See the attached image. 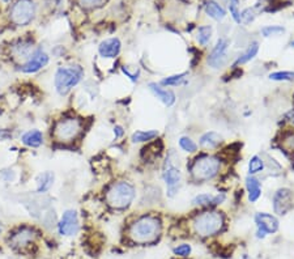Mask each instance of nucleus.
I'll return each instance as SVG.
<instances>
[{
	"label": "nucleus",
	"instance_id": "1",
	"mask_svg": "<svg viewBox=\"0 0 294 259\" xmlns=\"http://www.w3.org/2000/svg\"><path fill=\"white\" fill-rule=\"evenodd\" d=\"M161 229H162V224L158 217L145 215V216L139 217L129 225L128 237L135 244H150L159 237Z\"/></svg>",
	"mask_w": 294,
	"mask_h": 259
},
{
	"label": "nucleus",
	"instance_id": "2",
	"mask_svg": "<svg viewBox=\"0 0 294 259\" xmlns=\"http://www.w3.org/2000/svg\"><path fill=\"white\" fill-rule=\"evenodd\" d=\"M225 225L224 215L218 211H206L193 219V231L200 237L215 236L222 231Z\"/></svg>",
	"mask_w": 294,
	"mask_h": 259
},
{
	"label": "nucleus",
	"instance_id": "3",
	"mask_svg": "<svg viewBox=\"0 0 294 259\" xmlns=\"http://www.w3.org/2000/svg\"><path fill=\"white\" fill-rule=\"evenodd\" d=\"M84 130V123L76 117H67L59 119L52 127V137L56 143L70 144L74 143L77 137L81 135Z\"/></svg>",
	"mask_w": 294,
	"mask_h": 259
},
{
	"label": "nucleus",
	"instance_id": "4",
	"mask_svg": "<svg viewBox=\"0 0 294 259\" xmlns=\"http://www.w3.org/2000/svg\"><path fill=\"white\" fill-rule=\"evenodd\" d=\"M136 196L134 185L126 181H120L111 185L106 192V203L114 210H126L132 205Z\"/></svg>",
	"mask_w": 294,
	"mask_h": 259
},
{
	"label": "nucleus",
	"instance_id": "5",
	"mask_svg": "<svg viewBox=\"0 0 294 259\" xmlns=\"http://www.w3.org/2000/svg\"><path fill=\"white\" fill-rule=\"evenodd\" d=\"M221 161L218 157L212 155H203L193 160L191 165V176L196 182H208L217 177L220 173Z\"/></svg>",
	"mask_w": 294,
	"mask_h": 259
},
{
	"label": "nucleus",
	"instance_id": "6",
	"mask_svg": "<svg viewBox=\"0 0 294 259\" xmlns=\"http://www.w3.org/2000/svg\"><path fill=\"white\" fill-rule=\"evenodd\" d=\"M84 76V71L80 66L59 67L55 72L54 84L60 96L67 95L71 89L76 87Z\"/></svg>",
	"mask_w": 294,
	"mask_h": 259
},
{
	"label": "nucleus",
	"instance_id": "7",
	"mask_svg": "<svg viewBox=\"0 0 294 259\" xmlns=\"http://www.w3.org/2000/svg\"><path fill=\"white\" fill-rule=\"evenodd\" d=\"M36 16V4L33 0H16L11 7V21L17 26H26L33 21Z\"/></svg>",
	"mask_w": 294,
	"mask_h": 259
},
{
	"label": "nucleus",
	"instance_id": "8",
	"mask_svg": "<svg viewBox=\"0 0 294 259\" xmlns=\"http://www.w3.org/2000/svg\"><path fill=\"white\" fill-rule=\"evenodd\" d=\"M255 224L257 226V238H264L267 235H272L279 231V220L267 212H257L255 215Z\"/></svg>",
	"mask_w": 294,
	"mask_h": 259
},
{
	"label": "nucleus",
	"instance_id": "9",
	"mask_svg": "<svg viewBox=\"0 0 294 259\" xmlns=\"http://www.w3.org/2000/svg\"><path fill=\"white\" fill-rule=\"evenodd\" d=\"M230 42L226 38H220L215 47L212 49L208 56V64L212 68L218 70L222 68L227 62V50H229Z\"/></svg>",
	"mask_w": 294,
	"mask_h": 259
},
{
	"label": "nucleus",
	"instance_id": "10",
	"mask_svg": "<svg viewBox=\"0 0 294 259\" xmlns=\"http://www.w3.org/2000/svg\"><path fill=\"white\" fill-rule=\"evenodd\" d=\"M166 161H168V164L165 165L162 177L166 183V187H168V195L174 196L178 192V190H179V186H181L182 174L181 170L178 168H175L174 165L172 164L170 159H168Z\"/></svg>",
	"mask_w": 294,
	"mask_h": 259
},
{
	"label": "nucleus",
	"instance_id": "11",
	"mask_svg": "<svg viewBox=\"0 0 294 259\" xmlns=\"http://www.w3.org/2000/svg\"><path fill=\"white\" fill-rule=\"evenodd\" d=\"M272 206L275 214L286 215L293 207V196L289 189H279L275 192L272 199Z\"/></svg>",
	"mask_w": 294,
	"mask_h": 259
},
{
	"label": "nucleus",
	"instance_id": "12",
	"mask_svg": "<svg viewBox=\"0 0 294 259\" xmlns=\"http://www.w3.org/2000/svg\"><path fill=\"white\" fill-rule=\"evenodd\" d=\"M59 233L61 236H74L79 231V215L76 211L67 210L61 215L58 224Z\"/></svg>",
	"mask_w": 294,
	"mask_h": 259
},
{
	"label": "nucleus",
	"instance_id": "13",
	"mask_svg": "<svg viewBox=\"0 0 294 259\" xmlns=\"http://www.w3.org/2000/svg\"><path fill=\"white\" fill-rule=\"evenodd\" d=\"M49 61H50L49 55L43 51L42 49H37L30 58L22 64L20 70L24 73H36L40 70H42L45 66H47Z\"/></svg>",
	"mask_w": 294,
	"mask_h": 259
},
{
	"label": "nucleus",
	"instance_id": "14",
	"mask_svg": "<svg viewBox=\"0 0 294 259\" xmlns=\"http://www.w3.org/2000/svg\"><path fill=\"white\" fill-rule=\"evenodd\" d=\"M36 236L37 235H36L33 229L29 228V226H22L11 236L10 244L16 249H24L36 240Z\"/></svg>",
	"mask_w": 294,
	"mask_h": 259
},
{
	"label": "nucleus",
	"instance_id": "15",
	"mask_svg": "<svg viewBox=\"0 0 294 259\" xmlns=\"http://www.w3.org/2000/svg\"><path fill=\"white\" fill-rule=\"evenodd\" d=\"M120 50H122V42L117 37L102 41L100 46H98V54L105 59L117 58Z\"/></svg>",
	"mask_w": 294,
	"mask_h": 259
},
{
	"label": "nucleus",
	"instance_id": "16",
	"mask_svg": "<svg viewBox=\"0 0 294 259\" xmlns=\"http://www.w3.org/2000/svg\"><path fill=\"white\" fill-rule=\"evenodd\" d=\"M148 88L149 91L153 93L154 97L157 100H159L162 102L165 106L170 107L175 104V95L173 91H169V89H164L162 87L157 84V82H149L148 84Z\"/></svg>",
	"mask_w": 294,
	"mask_h": 259
},
{
	"label": "nucleus",
	"instance_id": "17",
	"mask_svg": "<svg viewBox=\"0 0 294 259\" xmlns=\"http://www.w3.org/2000/svg\"><path fill=\"white\" fill-rule=\"evenodd\" d=\"M226 199V195L224 192H220L217 195H211V194H199L192 199V205L202 206V207H207V206H217L221 205L222 202Z\"/></svg>",
	"mask_w": 294,
	"mask_h": 259
},
{
	"label": "nucleus",
	"instance_id": "18",
	"mask_svg": "<svg viewBox=\"0 0 294 259\" xmlns=\"http://www.w3.org/2000/svg\"><path fill=\"white\" fill-rule=\"evenodd\" d=\"M246 190H247L248 200L251 202V203L257 202L262 196L260 181L255 178L254 176H248V177L246 178Z\"/></svg>",
	"mask_w": 294,
	"mask_h": 259
},
{
	"label": "nucleus",
	"instance_id": "19",
	"mask_svg": "<svg viewBox=\"0 0 294 259\" xmlns=\"http://www.w3.org/2000/svg\"><path fill=\"white\" fill-rule=\"evenodd\" d=\"M204 11H206L207 15L211 18H213L215 21H222V20L226 17V11H225L224 7L218 4L216 0H208V2L204 4Z\"/></svg>",
	"mask_w": 294,
	"mask_h": 259
},
{
	"label": "nucleus",
	"instance_id": "20",
	"mask_svg": "<svg viewBox=\"0 0 294 259\" xmlns=\"http://www.w3.org/2000/svg\"><path fill=\"white\" fill-rule=\"evenodd\" d=\"M221 143H222V136L215 131L206 132L199 139V144L206 150H215Z\"/></svg>",
	"mask_w": 294,
	"mask_h": 259
},
{
	"label": "nucleus",
	"instance_id": "21",
	"mask_svg": "<svg viewBox=\"0 0 294 259\" xmlns=\"http://www.w3.org/2000/svg\"><path fill=\"white\" fill-rule=\"evenodd\" d=\"M21 141L29 148H38L43 144V134L40 130H30L22 135Z\"/></svg>",
	"mask_w": 294,
	"mask_h": 259
},
{
	"label": "nucleus",
	"instance_id": "22",
	"mask_svg": "<svg viewBox=\"0 0 294 259\" xmlns=\"http://www.w3.org/2000/svg\"><path fill=\"white\" fill-rule=\"evenodd\" d=\"M52 185H54V173L45 171L37 180V192L38 194H45L51 189Z\"/></svg>",
	"mask_w": 294,
	"mask_h": 259
},
{
	"label": "nucleus",
	"instance_id": "23",
	"mask_svg": "<svg viewBox=\"0 0 294 259\" xmlns=\"http://www.w3.org/2000/svg\"><path fill=\"white\" fill-rule=\"evenodd\" d=\"M257 52H259V43L256 42V41H254V42H251L250 45H248V47L246 49V51L243 52V54H241L237 58V61H236V64H246V63H248V62H251L252 59L255 58L257 55Z\"/></svg>",
	"mask_w": 294,
	"mask_h": 259
},
{
	"label": "nucleus",
	"instance_id": "24",
	"mask_svg": "<svg viewBox=\"0 0 294 259\" xmlns=\"http://www.w3.org/2000/svg\"><path fill=\"white\" fill-rule=\"evenodd\" d=\"M157 136H158V131H156V130H147V131L139 130V131L132 134L131 140L134 143H147V141L156 139Z\"/></svg>",
	"mask_w": 294,
	"mask_h": 259
},
{
	"label": "nucleus",
	"instance_id": "25",
	"mask_svg": "<svg viewBox=\"0 0 294 259\" xmlns=\"http://www.w3.org/2000/svg\"><path fill=\"white\" fill-rule=\"evenodd\" d=\"M212 34H213V29L211 25H203V26L198 27V37L196 40L202 46H207L212 40Z\"/></svg>",
	"mask_w": 294,
	"mask_h": 259
},
{
	"label": "nucleus",
	"instance_id": "26",
	"mask_svg": "<svg viewBox=\"0 0 294 259\" xmlns=\"http://www.w3.org/2000/svg\"><path fill=\"white\" fill-rule=\"evenodd\" d=\"M264 170V160L260 156H252L250 161H248V173L250 176H255V174L260 173Z\"/></svg>",
	"mask_w": 294,
	"mask_h": 259
},
{
	"label": "nucleus",
	"instance_id": "27",
	"mask_svg": "<svg viewBox=\"0 0 294 259\" xmlns=\"http://www.w3.org/2000/svg\"><path fill=\"white\" fill-rule=\"evenodd\" d=\"M260 33L264 38H270V37H276L285 33V27L280 26V25H267V26L262 27Z\"/></svg>",
	"mask_w": 294,
	"mask_h": 259
},
{
	"label": "nucleus",
	"instance_id": "28",
	"mask_svg": "<svg viewBox=\"0 0 294 259\" xmlns=\"http://www.w3.org/2000/svg\"><path fill=\"white\" fill-rule=\"evenodd\" d=\"M178 144L181 147V150L184 151L187 153H195L198 151V144L188 136H182L179 137Z\"/></svg>",
	"mask_w": 294,
	"mask_h": 259
},
{
	"label": "nucleus",
	"instance_id": "29",
	"mask_svg": "<svg viewBox=\"0 0 294 259\" xmlns=\"http://www.w3.org/2000/svg\"><path fill=\"white\" fill-rule=\"evenodd\" d=\"M186 76H188V72L179 73V75H173V76H169L166 79L161 80V84L159 85H168V87H175L181 85L182 82H184Z\"/></svg>",
	"mask_w": 294,
	"mask_h": 259
},
{
	"label": "nucleus",
	"instance_id": "30",
	"mask_svg": "<svg viewBox=\"0 0 294 259\" xmlns=\"http://www.w3.org/2000/svg\"><path fill=\"white\" fill-rule=\"evenodd\" d=\"M268 77L272 81H293L294 72L293 71H277V72L270 73Z\"/></svg>",
	"mask_w": 294,
	"mask_h": 259
},
{
	"label": "nucleus",
	"instance_id": "31",
	"mask_svg": "<svg viewBox=\"0 0 294 259\" xmlns=\"http://www.w3.org/2000/svg\"><path fill=\"white\" fill-rule=\"evenodd\" d=\"M227 8L232 18L237 24H241V9H239V0H227Z\"/></svg>",
	"mask_w": 294,
	"mask_h": 259
},
{
	"label": "nucleus",
	"instance_id": "32",
	"mask_svg": "<svg viewBox=\"0 0 294 259\" xmlns=\"http://www.w3.org/2000/svg\"><path fill=\"white\" fill-rule=\"evenodd\" d=\"M281 147L285 151H288V152H294V131L284 134L281 139Z\"/></svg>",
	"mask_w": 294,
	"mask_h": 259
},
{
	"label": "nucleus",
	"instance_id": "33",
	"mask_svg": "<svg viewBox=\"0 0 294 259\" xmlns=\"http://www.w3.org/2000/svg\"><path fill=\"white\" fill-rule=\"evenodd\" d=\"M255 17H256V12L254 8H246L245 11L241 12V22H243V24H250L254 21Z\"/></svg>",
	"mask_w": 294,
	"mask_h": 259
},
{
	"label": "nucleus",
	"instance_id": "34",
	"mask_svg": "<svg viewBox=\"0 0 294 259\" xmlns=\"http://www.w3.org/2000/svg\"><path fill=\"white\" fill-rule=\"evenodd\" d=\"M77 3L85 9H93L102 6L105 3V0H77Z\"/></svg>",
	"mask_w": 294,
	"mask_h": 259
},
{
	"label": "nucleus",
	"instance_id": "35",
	"mask_svg": "<svg viewBox=\"0 0 294 259\" xmlns=\"http://www.w3.org/2000/svg\"><path fill=\"white\" fill-rule=\"evenodd\" d=\"M175 255L179 256H188L191 254V246L188 244H182L174 249Z\"/></svg>",
	"mask_w": 294,
	"mask_h": 259
},
{
	"label": "nucleus",
	"instance_id": "36",
	"mask_svg": "<svg viewBox=\"0 0 294 259\" xmlns=\"http://www.w3.org/2000/svg\"><path fill=\"white\" fill-rule=\"evenodd\" d=\"M122 71H123V73L126 75V76H128L129 79L132 80V81L135 82V81H138V79H139V72L138 73H131L128 71V68H126V67H122Z\"/></svg>",
	"mask_w": 294,
	"mask_h": 259
},
{
	"label": "nucleus",
	"instance_id": "37",
	"mask_svg": "<svg viewBox=\"0 0 294 259\" xmlns=\"http://www.w3.org/2000/svg\"><path fill=\"white\" fill-rule=\"evenodd\" d=\"M123 134H124V131H123L122 126H115V127H114V135H115V137H117V139L122 137Z\"/></svg>",
	"mask_w": 294,
	"mask_h": 259
},
{
	"label": "nucleus",
	"instance_id": "38",
	"mask_svg": "<svg viewBox=\"0 0 294 259\" xmlns=\"http://www.w3.org/2000/svg\"><path fill=\"white\" fill-rule=\"evenodd\" d=\"M2 2H4V3H10L11 0H2Z\"/></svg>",
	"mask_w": 294,
	"mask_h": 259
}]
</instances>
